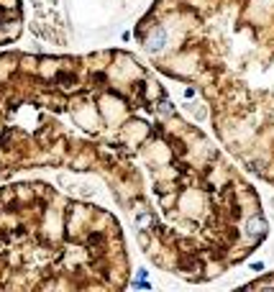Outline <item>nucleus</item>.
<instances>
[{"label": "nucleus", "instance_id": "nucleus-1", "mask_svg": "<svg viewBox=\"0 0 274 292\" xmlns=\"http://www.w3.org/2000/svg\"><path fill=\"white\" fill-rule=\"evenodd\" d=\"M47 167L100 177L144 256L182 282L223 277L269 233L238 162L126 49L0 57V174Z\"/></svg>", "mask_w": 274, "mask_h": 292}, {"label": "nucleus", "instance_id": "nucleus-4", "mask_svg": "<svg viewBox=\"0 0 274 292\" xmlns=\"http://www.w3.org/2000/svg\"><path fill=\"white\" fill-rule=\"evenodd\" d=\"M251 289H264V287H269V289H274V272L269 274V277H261V279H254L248 284Z\"/></svg>", "mask_w": 274, "mask_h": 292}, {"label": "nucleus", "instance_id": "nucleus-3", "mask_svg": "<svg viewBox=\"0 0 274 292\" xmlns=\"http://www.w3.org/2000/svg\"><path fill=\"white\" fill-rule=\"evenodd\" d=\"M131 256L110 210L47 182L0 187V289H103L131 284Z\"/></svg>", "mask_w": 274, "mask_h": 292}, {"label": "nucleus", "instance_id": "nucleus-2", "mask_svg": "<svg viewBox=\"0 0 274 292\" xmlns=\"http://www.w3.org/2000/svg\"><path fill=\"white\" fill-rule=\"evenodd\" d=\"M136 41L208 105L218 144L274 185V0H154Z\"/></svg>", "mask_w": 274, "mask_h": 292}]
</instances>
